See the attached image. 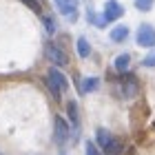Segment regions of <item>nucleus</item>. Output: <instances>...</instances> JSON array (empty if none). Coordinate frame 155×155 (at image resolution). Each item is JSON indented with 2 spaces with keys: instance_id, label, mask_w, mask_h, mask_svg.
<instances>
[{
  "instance_id": "nucleus-13",
  "label": "nucleus",
  "mask_w": 155,
  "mask_h": 155,
  "mask_svg": "<svg viewBox=\"0 0 155 155\" xmlns=\"http://www.w3.org/2000/svg\"><path fill=\"white\" fill-rule=\"evenodd\" d=\"M67 111H69V120H71L73 126H80V115H78V104L75 102H69L67 104Z\"/></svg>"
},
{
  "instance_id": "nucleus-1",
  "label": "nucleus",
  "mask_w": 155,
  "mask_h": 155,
  "mask_svg": "<svg viewBox=\"0 0 155 155\" xmlns=\"http://www.w3.org/2000/svg\"><path fill=\"white\" fill-rule=\"evenodd\" d=\"M47 84H49V89H51V93H53L55 97H60V93H64V91L69 89V80L64 78V73H62L58 67H51V69H49Z\"/></svg>"
},
{
  "instance_id": "nucleus-10",
  "label": "nucleus",
  "mask_w": 155,
  "mask_h": 155,
  "mask_svg": "<svg viewBox=\"0 0 155 155\" xmlns=\"http://www.w3.org/2000/svg\"><path fill=\"white\" fill-rule=\"evenodd\" d=\"M126 36H129V27H124V25L113 27V29H111V33H109V38L113 40V42H124Z\"/></svg>"
},
{
  "instance_id": "nucleus-8",
  "label": "nucleus",
  "mask_w": 155,
  "mask_h": 155,
  "mask_svg": "<svg viewBox=\"0 0 155 155\" xmlns=\"http://www.w3.org/2000/svg\"><path fill=\"white\" fill-rule=\"evenodd\" d=\"M78 91H80V93H93V91L100 87V78H82V80H78Z\"/></svg>"
},
{
  "instance_id": "nucleus-7",
  "label": "nucleus",
  "mask_w": 155,
  "mask_h": 155,
  "mask_svg": "<svg viewBox=\"0 0 155 155\" xmlns=\"http://www.w3.org/2000/svg\"><path fill=\"white\" fill-rule=\"evenodd\" d=\"M137 89H140V84H137V80L133 75H124L122 78V95L124 97H135Z\"/></svg>"
},
{
  "instance_id": "nucleus-17",
  "label": "nucleus",
  "mask_w": 155,
  "mask_h": 155,
  "mask_svg": "<svg viewBox=\"0 0 155 155\" xmlns=\"http://www.w3.org/2000/svg\"><path fill=\"white\" fill-rule=\"evenodd\" d=\"M142 64H144V67H155V51H153V53H149V55H144Z\"/></svg>"
},
{
  "instance_id": "nucleus-4",
  "label": "nucleus",
  "mask_w": 155,
  "mask_h": 155,
  "mask_svg": "<svg viewBox=\"0 0 155 155\" xmlns=\"http://www.w3.org/2000/svg\"><path fill=\"white\" fill-rule=\"evenodd\" d=\"M104 20L107 22H113V20H117V18H122L124 16V7L117 2V0H107L104 2Z\"/></svg>"
},
{
  "instance_id": "nucleus-2",
  "label": "nucleus",
  "mask_w": 155,
  "mask_h": 155,
  "mask_svg": "<svg viewBox=\"0 0 155 155\" xmlns=\"http://www.w3.org/2000/svg\"><path fill=\"white\" fill-rule=\"evenodd\" d=\"M135 42L140 47H144V49H151L155 47V27L151 25H140L137 27V33H135Z\"/></svg>"
},
{
  "instance_id": "nucleus-5",
  "label": "nucleus",
  "mask_w": 155,
  "mask_h": 155,
  "mask_svg": "<svg viewBox=\"0 0 155 155\" xmlns=\"http://www.w3.org/2000/svg\"><path fill=\"white\" fill-rule=\"evenodd\" d=\"M53 2L62 16H67L69 20L78 18V0H53Z\"/></svg>"
},
{
  "instance_id": "nucleus-14",
  "label": "nucleus",
  "mask_w": 155,
  "mask_h": 155,
  "mask_svg": "<svg viewBox=\"0 0 155 155\" xmlns=\"http://www.w3.org/2000/svg\"><path fill=\"white\" fill-rule=\"evenodd\" d=\"M120 153H122V144H120L117 140H113V142H111L107 149H104L102 155H120Z\"/></svg>"
},
{
  "instance_id": "nucleus-18",
  "label": "nucleus",
  "mask_w": 155,
  "mask_h": 155,
  "mask_svg": "<svg viewBox=\"0 0 155 155\" xmlns=\"http://www.w3.org/2000/svg\"><path fill=\"white\" fill-rule=\"evenodd\" d=\"M22 2H25L27 7H29L31 11H36V13H40V5L36 2V0H22Z\"/></svg>"
},
{
  "instance_id": "nucleus-6",
  "label": "nucleus",
  "mask_w": 155,
  "mask_h": 155,
  "mask_svg": "<svg viewBox=\"0 0 155 155\" xmlns=\"http://www.w3.org/2000/svg\"><path fill=\"white\" fill-rule=\"evenodd\" d=\"M69 126H71V124H69L62 115L55 117V133H53V137H55V142H58V144H64L69 140V133H71V131H69Z\"/></svg>"
},
{
  "instance_id": "nucleus-11",
  "label": "nucleus",
  "mask_w": 155,
  "mask_h": 155,
  "mask_svg": "<svg viewBox=\"0 0 155 155\" xmlns=\"http://www.w3.org/2000/svg\"><path fill=\"white\" fill-rule=\"evenodd\" d=\"M129 64H131V55L129 53H120L113 60V69L115 71H129Z\"/></svg>"
},
{
  "instance_id": "nucleus-16",
  "label": "nucleus",
  "mask_w": 155,
  "mask_h": 155,
  "mask_svg": "<svg viewBox=\"0 0 155 155\" xmlns=\"http://www.w3.org/2000/svg\"><path fill=\"white\" fill-rule=\"evenodd\" d=\"M84 155H102V151L97 149L93 142H87L84 144Z\"/></svg>"
},
{
  "instance_id": "nucleus-3",
  "label": "nucleus",
  "mask_w": 155,
  "mask_h": 155,
  "mask_svg": "<svg viewBox=\"0 0 155 155\" xmlns=\"http://www.w3.org/2000/svg\"><path fill=\"white\" fill-rule=\"evenodd\" d=\"M45 55L53 62L55 67H67V62H69L64 49H60L58 45H53V42H47L45 45Z\"/></svg>"
},
{
  "instance_id": "nucleus-19",
  "label": "nucleus",
  "mask_w": 155,
  "mask_h": 155,
  "mask_svg": "<svg viewBox=\"0 0 155 155\" xmlns=\"http://www.w3.org/2000/svg\"><path fill=\"white\" fill-rule=\"evenodd\" d=\"M45 25H47V31L53 33V29H55V27H53V20H51V18H45Z\"/></svg>"
},
{
  "instance_id": "nucleus-15",
  "label": "nucleus",
  "mask_w": 155,
  "mask_h": 155,
  "mask_svg": "<svg viewBox=\"0 0 155 155\" xmlns=\"http://www.w3.org/2000/svg\"><path fill=\"white\" fill-rule=\"evenodd\" d=\"M155 7V0H135V9L140 11H151Z\"/></svg>"
},
{
  "instance_id": "nucleus-9",
  "label": "nucleus",
  "mask_w": 155,
  "mask_h": 155,
  "mask_svg": "<svg viewBox=\"0 0 155 155\" xmlns=\"http://www.w3.org/2000/svg\"><path fill=\"white\" fill-rule=\"evenodd\" d=\"M113 135H111V131L109 129H95V142H97V149H107V146L113 142Z\"/></svg>"
},
{
  "instance_id": "nucleus-12",
  "label": "nucleus",
  "mask_w": 155,
  "mask_h": 155,
  "mask_svg": "<svg viewBox=\"0 0 155 155\" xmlns=\"http://www.w3.org/2000/svg\"><path fill=\"white\" fill-rule=\"evenodd\" d=\"M75 49H78V55H80V58H89V55H91V45H89V40L84 38V36L78 38Z\"/></svg>"
}]
</instances>
